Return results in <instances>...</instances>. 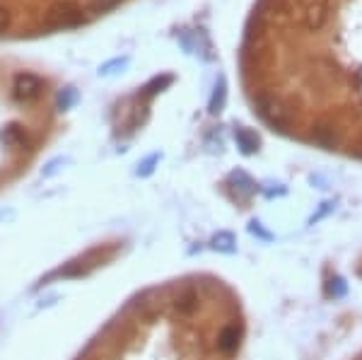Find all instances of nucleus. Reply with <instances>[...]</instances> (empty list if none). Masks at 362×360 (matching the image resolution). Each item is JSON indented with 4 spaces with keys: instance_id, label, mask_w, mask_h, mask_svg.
<instances>
[{
    "instance_id": "1",
    "label": "nucleus",
    "mask_w": 362,
    "mask_h": 360,
    "mask_svg": "<svg viewBox=\"0 0 362 360\" xmlns=\"http://www.w3.org/2000/svg\"><path fill=\"white\" fill-rule=\"evenodd\" d=\"M124 0H0V37L70 29L112 13Z\"/></svg>"
},
{
    "instance_id": "2",
    "label": "nucleus",
    "mask_w": 362,
    "mask_h": 360,
    "mask_svg": "<svg viewBox=\"0 0 362 360\" xmlns=\"http://www.w3.org/2000/svg\"><path fill=\"white\" fill-rule=\"evenodd\" d=\"M237 346H239V329H237V324H227L223 332L218 334V348L230 356V353L237 351Z\"/></svg>"
},
{
    "instance_id": "3",
    "label": "nucleus",
    "mask_w": 362,
    "mask_h": 360,
    "mask_svg": "<svg viewBox=\"0 0 362 360\" xmlns=\"http://www.w3.org/2000/svg\"><path fill=\"white\" fill-rule=\"evenodd\" d=\"M198 307V295H196V290L194 288H184L179 293V298H177V310L181 312V315H191Z\"/></svg>"
},
{
    "instance_id": "4",
    "label": "nucleus",
    "mask_w": 362,
    "mask_h": 360,
    "mask_svg": "<svg viewBox=\"0 0 362 360\" xmlns=\"http://www.w3.org/2000/svg\"><path fill=\"white\" fill-rule=\"evenodd\" d=\"M239 141H242V148L247 150V153H251V150L256 148V136H251V133H247V131H239Z\"/></svg>"
},
{
    "instance_id": "5",
    "label": "nucleus",
    "mask_w": 362,
    "mask_h": 360,
    "mask_svg": "<svg viewBox=\"0 0 362 360\" xmlns=\"http://www.w3.org/2000/svg\"><path fill=\"white\" fill-rule=\"evenodd\" d=\"M232 245H235L232 235H220L218 240H215V247H220V249H232Z\"/></svg>"
}]
</instances>
